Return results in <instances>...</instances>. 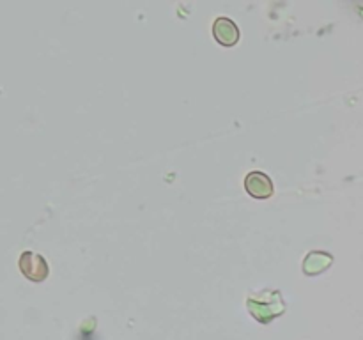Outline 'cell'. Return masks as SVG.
Instances as JSON below:
<instances>
[{
	"label": "cell",
	"instance_id": "obj_1",
	"mask_svg": "<svg viewBox=\"0 0 363 340\" xmlns=\"http://www.w3.org/2000/svg\"><path fill=\"white\" fill-rule=\"evenodd\" d=\"M21 273L25 278L32 280V282H43L48 276V264L43 259V255L34 254V251H23L18 261Z\"/></svg>",
	"mask_w": 363,
	"mask_h": 340
},
{
	"label": "cell",
	"instance_id": "obj_2",
	"mask_svg": "<svg viewBox=\"0 0 363 340\" xmlns=\"http://www.w3.org/2000/svg\"><path fill=\"white\" fill-rule=\"evenodd\" d=\"M245 190L248 191L250 197L264 200L273 195V181L269 179L268 174L261 172V170H252L245 177Z\"/></svg>",
	"mask_w": 363,
	"mask_h": 340
},
{
	"label": "cell",
	"instance_id": "obj_3",
	"mask_svg": "<svg viewBox=\"0 0 363 340\" xmlns=\"http://www.w3.org/2000/svg\"><path fill=\"white\" fill-rule=\"evenodd\" d=\"M213 35H215L216 42H220L222 46H234L240 41L241 32L230 18L220 16L213 23Z\"/></svg>",
	"mask_w": 363,
	"mask_h": 340
},
{
	"label": "cell",
	"instance_id": "obj_4",
	"mask_svg": "<svg viewBox=\"0 0 363 340\" xmlns=\"http://www.w3.org/2000/svg\"><path fill=\"white\" fill-rule=\"evenodd\" d=\"M305 262L307 264H311L312 262V268L307 269V275H318V273H321L323 269L328 268L330 262H332V257H330V254H323V251H314V254H308V257L305 259Z\"/></svg>",
	"mask_w": 363,
	"mask_h": 340
}]
</instances>
